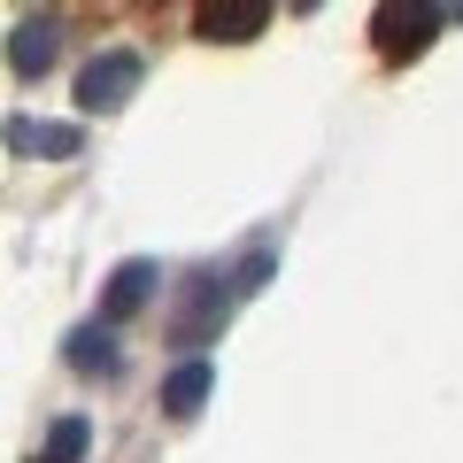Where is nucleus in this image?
<instances>
[{
    "label": "nucleus",
    "instance_id": "obj_1",
    "mask_svg": "<svg viewBox=\"0 0 463 463\" xmlns=\"http://www.w3.org/2000/svg\"><path fill=\"white\" fill-rule=\"evenodd\" d=\"M440 0H379V16H371V47L379 62H417V54L440 39Z\"/></svg>",
    "mask_w": 463,
    "mask_h": 463
},
{
    "label": "nucleus",
    "instance_id": "obj_7",
    "mask_svg": "<svg viewBox=\"0 0 463 463\" xmlns=\"http://www.w3.org/2000/svg\"><path fill=\"white\" fill-rule=\"evenodd\" d=\"M54 47H62V32H54L47 16L16 24V32H8V70H16V78H47V70H54Z\"/></svg>",
    "mask_w": 463,
    "mask_h": 463
},
{
    "label": "nucleus",
    "instance_id": "obj_5",
    "mask_svg": "<svg viewBox=\"0 0 463 463\" xmlns=\"http://www.w3.org/2000/svg\"><path fill=\"white\" fill-rule=\"evenodd\" d=\"M0 139H8L16 155H32V163H70V155H85V132H78V124H47V116H8Z\"/></svg>",
    "mask_w": 463,
    "mask_h": 463
},
{
    "label": "nucleus",
    "instance_id": "obj_2",
    "mask_svg": "<svg viewBox=\"0 0 463 463\" xmlns=\"http://www.w3.org/2000/svg\"><path fill=\"white\" fill-rule=\"evenodd\" d=\"M232 294H240V279H232V270H194L185 301L170 309V340H178V347H201V340H216V325L232 317Z\"/></svg>",
    "mask_w": 463,
    "mask_h": 463
},
{
    "label": "nucleus",
    "instance_id": "obj_3",
    "mask_svg": "<svg viewBox=\"0 0 463 463\" xmlns=\"http://www.w3.org/2000/svg\"><path fill=\"white\" fill-rule=\"evenodd\" d=\"M132 93H139V54H124V47L93 54V62L78 70V109L85 116H116Z\"/></svg>",
    "mask_w": 463,
    "mask_h": 463
},
{
    "label": "nucleus",
    "instance_id": "obj_8",
    "mask_svg": "<svg viewBox=\"0 0 463 463\" xmlns=\"http://www.w3.org/2000/svg\"><path fill=\"white\" fill-rule=\"evenodd\" d=\"M209 386H216V371H209V364H201V355H194V364H178V371H170V379H163V410H170V417H178V425H185V417H194L201 402H209Z\"/></svg>",
    "mask_w": 463,
    "mask_h": 463
},
{
    "label": "nucleus",
    "instance_id": "obj_11",
    "mask_svg": "<svg viewBox=\"0 0 463 463\" xmlns=\"http://www.w3.org/2000/svg\"><path fill=\"white\" fill-rule=\"evenodd\" d=\"M294 8H301V16H309V8H325V0H294Z\"/></svg>",
    "mask_w": 463,
    "mask_h": 463
},
{
    "label": "nucleus",
    "instance_id": "obj_9",
    "mask_svg": "<svg viewBox=\"0 0 463 463\" xmlns=\"http://www.w3.org/2000/svg\"><path fill=\"white\" fill-rule=\"evenodd\" d=\"M70 371H85V379H116V340H109V325H78V332H70Z\"/></svg>",
    "mask_w": 463,
    "mask_h": 463
},
{
    "label": "nucleus",
    "instance_id": "obj_6",
    "mask_svg": "<svg viewBox=\"0 0 463 463\" xmlns=\"http://www.w3.org/2000/svg\"><path fill=\"white\" fill-rule=\"evenodd\" d=\"M155 286H163V270H155V263H139V255H132V263H116L109 286H100V325H124V317H139V309L155 301Z\"/></svg>",
    "mask_w": 463,
    "mask_h": 463
},
{
    "label": "nucleus",
    "instance_id": "obj_10",
    "mask_svg": "<svg viewBox=\"0 0 463 463\" xmlns=\"http://www.w3.org/2000/svg\"><path fill=\"white\" fill-rule=\"evenodd\" d=\"M85 448H93V425H85V417H54V432H47V448H39L32 463H78Z\"/></svg>",
    "mask_w": 463,
    "mask_h": 463
},
{
    "label": "nucleus",
    "instance_id": "obj_4",
    "mask_svg": "<svg viewBox=\"0 0 463 463\" xmlns=\"http://www.w3.org/2000/svg\"><path fill=\"white\" fill-rule=\"evenodd\" d=\"M270 24V0H194V32L209 47H248Z\"/></svg>",
    "mask_w": 463,
    "mask_h": 463
}]
</instances>
